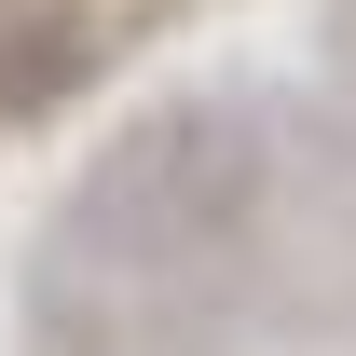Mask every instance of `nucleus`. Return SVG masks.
<instances>
[{"label":"nucleus","mask_w":356,"mask_h":356,"mask_svg":"<svg viewBox=\"0 0 356 356\" xmlns=\"http://www.w3.org/2000/svg\"><path fill=\"white\" fill-rule=\"evenodd\" d=\"M329 55H343V83H356V0H329Z\"/></svg>","instance_id":"obj_2"},{"label":"nucleus","mask_w":356,"mask_h":356,"mask_svg":"<svg viewBox=\"0 0 356 356\" xmlns=\"http://www.w3.org/2000/svg\"><path fill=\"white\" fill-rule=\"evenodd\" d=\"M261 206V151L233 110L178 96L151 124H124L96 151V178L69 192V274H110V288H192L206 261H233V233Z\"/></svg>","instance_id":"obj_1"}]
</instances>
